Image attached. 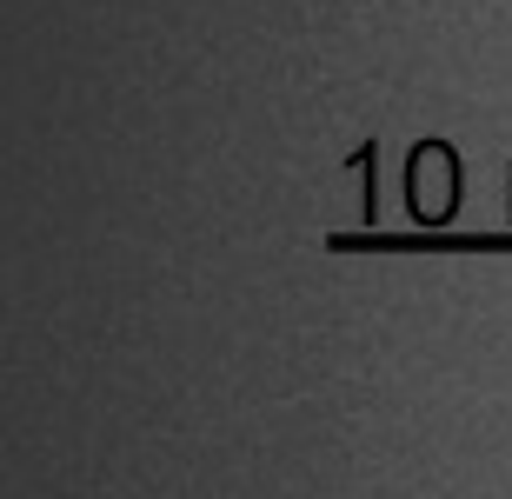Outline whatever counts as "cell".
I'll return each instance as SVG.
<instances>
[]
</instances>
